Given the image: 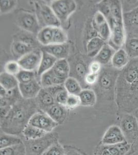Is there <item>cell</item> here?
<instances>
[{"label": "cell", "instance_id": "1", "mask_svg": "<svg viewBox=\"0 0 138 155\" xmlns=\"http://www.w3.org/2000/svg\"><path fill=\"white\" fill-rule=\"evenodd\" d=\"M56 133H47L38 139L26 140L24 142L26 147V155H42L53 144L57 142Z\"/></svg>", "mask_w": 138, "mask_h": 155}, {"label": "cell", "instance_id": "2", "mask_svg": "<svg viewBox=\"0 0 138 155\" xmlns=\"http://www.w3.org/2000/svg\"><path fill=\"white\" fill-rule=\"evenodd\" d=\"M50 7L62 23L75 12L77 5L73 0H56L51 2Z\"/></svg>", "mask_w": 138, "mask_h": 155}, {"label": "cell", "instance_id": "3", "mask_svg": "<svg viewBox=\"0 0 138 155\" xmlns=\"http://www.w3.org/2000/svg\"><path fill=\"white\" fill-rule=\"evenodd\" d=\"M28 124L40 129L47 133L52 132L58 125L44 111L34 113L30 118Z\"/></svg>", "mask_w": 138, "mask_h": 155}, {"label": "cell", "instance_id": "4", "mask_svg": "<svg viewBox=\"0 0 138 155\" xmlns=\"http://www.w3.org/2000/svg\"><path fill=\"white\" fill-rule=\"evenodd\" d=\"M42 55V51L39 50H33L20 57L18 62L22 69L36 72L40 65Z\"/></svg>", "mask_w": 138, "mask_h": 155}, {"label": "cell", "instance_id": "5", "mask_svg": "<svg viewBox=\"0 0 138 155\" xmlns=\"http://www.w3.org/2000/svg\"><path fill=\"white\" fill-rule=\"evenodd\" d=\"M121 130L126 141L132 142L138 137V123L135 116L126 115L121 122Z\"/></svg>", "mask_w": 138, "mask_h": 155}, {"label": "cell", "instance_id": "6", "mask_svg": "<svg viewBox=\"0 0 138 155\" xmlns=\"http://www.w3.org/2000/svg\"><path fill=\"white\" fill-rule=\"evenodd\" d=\"M18 24L26 31L33 33H37L41 30L38 19L36 16L33 13L21 12L17 18Z\"/></svg>", "mask_w": 138, "mask_h": 155}, {"label": "cell", "instance_id": "7", "mask_svg": "<svg viewBox=\"0 0 138 155\" xmlns=\"http://www.w3.org/2000/svg\"><path fill=\"white\" fill-rule=\"evenodd\" d=\"M39 14L44 27H60L61 23L50 6L41 4L39 6Z\"/></svg>", "mask_w": 138, "mask_h": 155}, {"label": "cell", "instance_id": "8", "mask_svg": "<svg viewBox=\"0 0 138 155\" xmlns=\"http://www.w3.org/2000/svg\"><path fill=\"white\" fill-rule=\"evenodd\" d=\"M126 141L121 128L117 126H111L104 135L102 142L106 145H113Z\"/></svg>", "mask_w": 138, "mask_h": 155}, {"label": "cell", "instance_id": "9", "mask_svg": "<svg viewBox=\"0 0 138 155\" xmlns=\"http://www.w3.org/2000/svg\"><path fill=\"white\" fill-rule=\"evenodd\" d=\"M138 77V58H135L130 61L127 65L124 68L122 79L124 86L122 87H126L130 85Z\"/></svg>", "mask_w": 138, "mask_h": 155}, {"label": "cell", "instance_id": "10", "mask_svg": "<svg viewBox=\"0 0 138 155\" xmlns=\"http://www.w3.org/2000/svg\"><path fill=\"white\" fill-rule=\"evenodd\" d=\"M18 88L22 97L28 99L37 97L42 87L40 81H38L35 79L29 83L25 84L19 83Z\"/></svg>", "mask_w": 138, "mask_h": 155}, {"label": "cell", "instance_id": "11", "mask_svg": "<svg viewBox=\"0 0 138 155\" xmlns=\"http://www.w3.org/2000/svg\"><path fill=\"white\" fill-rule=\"evenodd\" d=\"M43 51H46L57 60L66 59L69 53V46L66 42L63 44H53L44 46Z\"/></svg>", "mask_w": 138, "mask_h": 155}, {"label": "cell", "instance_id": "12", "mask_svg": "<svg viewBox=\"0 0 138 155\" xmlns=\"http://www.w3.org/2000/svg\"><path fill=\"white\" fill-rule=\"evenodd\" d=\"M68 109L65 106L55 104L44 111L58 124L63 123L66 119Z\"/></svg>", "mask_w": 138, "mask_h": 155}, {"label": "cell", "instance_id": "13", "mask_svg": "<svg viewBox=\"0 0 138 155\" xmlns=\"http://www.w3.org/2000/svg\"><path fill=\"white\" fill-rule=\"evenodd\" d=\"M36 97L38 104L44 112L56 104L54 97L47 88H42Z\"/></svg>", "mask_w": 138, "mask_h": 155}, {"label": "cell", "instance_id": "14", "mask_svg": "<svg viewBox=\"0 0 138 155\" xmlns=\"http://www.w3.org/2000/svg\"><path fill=\"white\" fill-rule=\"evenodd\" d=\"M130 58L125 49L121 48L115 51L111 62L114 68L121 69L127 65L130 61Z\"/></svg>", "mask_w": 138, "mask_h": 155}, {"label": "cell", "instance_id": "15", "mask_svg": "<svg viewBox=\"0 0 138 155\" xmlns=\"http://www.w3.org/2000/svg\"><path fill=\"white\" fill-rule=\"evenodd\" d=\"M42 58L37 71V75L39 77L44 73L51 70L58 60L55 57L46 51L42 50Z\"/></svg>", "mask_w": 138, "mask_h": 155}, {"label": "cell", "instance_id": "16", "mask_svg": "<svg viewBox=\"0 0 138 155\" xmlns=\"http://www.w3.org/2000/svg\"><path fill=\"white\" fill-rule=\"evenodd\" d=\"M125 28L131 31H138V7L129 12L123 13Z\"/></svg>", "mask_w": 138, "mask_h": 155}, {"label": "cell", "instance_id": "17", "mask_svg": "<svg viewBox=\"0 0 138 155\" xmlns=\"http://www.w3.org/2000/svg\"><path fill=\"white\" fill-rule=\"evenodd\" d=\"M51 71L53 73L61 79L66 80L69 78L70 66L66 59L58 60Z\"/></svg>", "mask_w": 138, "mask_h": 155}, {"label": "cell", "instance_id": "18", "mask_svg": "<svg viewBox=\"0 0 138 155\" xmlns=\"http://www.w3.org/2000/svg\"><path fill=\"white\" fill-rule=\"evenodd\" d=\"M106 42L98 36L93 37L88 41L87 44V51L89 57L95 58L103 48Z\"/></svg>", "mask_w": 138, "mask_h": 155}, {"label": "cell", "instance_id": "19", "mask_svg": "<svg viewBox=\"0 0 138 155\" xmlns=\"http://www.w3.org/2000/svg\"><path fill=\"white\" fill-rule=\"evenodd\" d=\"M54 31V27H45L41 28L37 34V38L39 42L43 46L52 44Z\"/></svg>", "mask_w": 138, "mask_h": 155}, {"label": "cell", "instance_id": "20", "mask_svg": "<svg viewBox=\"0 0 138 155\" xmlns=\"http://www.w3.org/2000/svg\"><path fill=\"white\" fill-rule=\"evenodd\" d=\"M115 50L109 44H106L95 57V61L101 64H106L111 62Z\"/></svg>", "mask_w": 138, "mask_h": 155}, {"label": "cell", "instance_id": "21", "mask_svg": "<svg viewBox=\"0 0 138 155\" xmlns=\"http://www.w3.org/2000/svg\"><path fill=\"white\" fill-rule=\"evenodd\" d=\"M22 134L26 140H34L43 137L47 133L37 127L27 124Z\"/></svg>", "mask_w": 138, "mask_h": 155}, {"label": "cell", "instance_id": "22", "mask_svg": "<svg viewBox=\"0 0 138 155\" xmlns=\"http://www.w3.org/2000/svg\"><path fill=\"white\" fill-rule=\"evenodd\" d=\"M19 82L16 76L8 74L6 72H2L0 74V86L7 91H11L18 87Z\"/></svg>", "mask_w": 138, "mask_h": 155}, {"label": "cell", "instance_id": "23", "mask_svg": "<svg viewBox=\"0 0 138 155\" xmlns=\"http://www.w3.org/2000/svg\"><path fill=\"white\" fill-rule=\"evenodd\" d=\"M124 47L130 58H138V37L133 36L126 39Z\"/></svg>", "mask_w": 138, "mask_h": 155}, {"label": "cell", "instance_id": "24", "mask_svg": "<svg viewBox=\"0 0 138 155\" xmlns=\"http://www.w3.org/2000/svg\"><path fill=\"white\" fill-rule=\"evenodd\" d=\"M81 100V106L92 107L96 102V96L95 92L90 89H84L79 95Z\"/></svg>", "mask_w": 138, "mask_h": 155}, {"label": "cell", "instance_id": "25", "mask_svg": "<svg viewBox=\"0 0 138 155\" xmlns=\"http://www.w3.org/2000/svg\"><path fill=\"white\" fill-rule=\"evenodd\" d=\"M22 142L21 138L16 135L6 134L2 131L1 133V148L11 147Z\"/></svg>", "mask_w": 138, "mask_h": 155}, {"label": "cell", "instance_id": "26", "mask_svg": "<svg viewBox=\"0 0 138 155\" xmlns=\"http://www.w3.org/2000/svg\"><path fill=\"white\" fill-rule=\"evenodd\" d=\"M63 85L69 94L79 95L82 90L78 81L74 78H68L66 80Z\"/></svg>", "mask_w": 138, "mask_h": 155}, {"label": "cell", "instance_id": "27", "mask_svg": "<svg viewBox=\"0 0 138 155\" xmlns=\"http://www.w3.org/2000/svg\"><path fill=\"white\" fill-rule=\"evenodd\" d=\"M1 155H26V147L22 142L11 147L1 148Z\"/></svg>", "mask_w": 138, "mask_h": 155}, {"label": "cell", "instance_id": "28", "mask_svg": "<svg viewBox=\"0 0 138 155\" xmlns=\"http://www.w3.org/2000/svg\"><path fill=\"white\" fill-rule=\"evenodd\" d=\"M107 148L112 155H125L130 150V145L126 141L117 144L109 145Z\"/></svg>", "mask_w": 138, "mask_h": 155}, {"label": "cell", "instance_id": "29", "mask_svg": "<svg viewBox=\"0 0 138 155\" xmlns=\"http://www.w3.org/2000/svg\"><path fill=\"white\" fill-rule=\"evenodd\" d=\"M95 29L98 33V37L102 39L105 42L109 41L111 37V31L108 21H106L103 23L95 28Z\"/></svg>", "mask_w": 138, "mask_h": 155}, {"label": "cell", "instance_id": "30", "mask_svg": "<svg viewBox=\"0 0 138 155\" xmlns=\"http://www.w3.org/2000/svg\"><path fill=\"white\" fill-rule=\"evenodd\" d=\"M36 74H37V73L35 71H25L22 69L16 77L19 83L25 84L29 83L36 79Z\"/></svg>", "mask_w": 138, "mask_h": 155}, {"label": "cell", "instance_id": "31", "mask_svg": "<svg viewBox=\"0 0 138 155\" xmlns=\"http://www.w3.org/2000/svg\"><path fill=\"white\" fill-rule=\"evenodd\" d=\"M68 36L61 27H54L52 44H63L67 42Z\"/></svg>", "mask_w": 138, "mask_h": 155}, {"label": "cell", "instance_id": "32", "mask_svg": "<svg viewBox=\"0 0 138 155\" xmlns=\"http://www.w3.org/2000/svg\"><path fill=\"white\" fill-rule=\"evenodd\" d=\"M12 49L15 54L21 57L32 51L30 46L21 41L14 42L12 46Z\"/></svg>", "mask_w": 138, "mask_h": 155}, {"label": "cell", "instance_id": "33", "mask_svg": "<svg viewBox=\"0 0 138 155\" xmlns=\"http://www.w3.org/2000/svg\"><path fill=\"white\" fill-rule=\"evenodd\" d=\"M4 70L7 74L16 76L20 72L22 68L18 61H10L6 63Z\"/></svg>", "mask_w": 138, "mask_h": 155}, {"label": "cell", "instance_id": "34", "mask_svg": "<svg viewBox=\"0 0 138 155\" xmlns=\"http://www.w3.org/2000/svg\"><path fill=\"white\" fill-rule=\"evenodd\" d=\"M42 155H66V150L59 143L51 145Z\"/></svg>", "mask_w": 138, "mask_h": 155}, {"label": "cell", "instance_id": "35", "mask_svg": "<svg viewBox=\"0 0 138 155\" xmlns=\"http://www.w3.org/2000/svg\"><path fill=\"white\" fill-rule=\"evenodd\" d=\"M40 77V83L42 88H47L49 87H52L53 78V73L51 70L48 71L47 72L44 73Z\"/></svg>", "mask_w": 138, "mask_h": 155}, {"label": "cell", "instance_id": "36", "mask_svg": "<svg viewBox=\"0 0 138 155\" xmlns=\"http://www.w3.org/2000/svg\"><path fill=\"white\" fill-rule=\"evenodd\" d=\"M81 106V102L79 95L69 94L66 101V107L68 109H74Z\"/></svg>", "mask_w": 138, "mask_h": 155}, {"label": "cell", "instance_id": "37", "mask_svg": "<svg viewBox=\"0 0 138 155\" xmlns=\"http://www.w3.org/2000/svg\"><path fill=\"white\" fill-rule=\"evenodd\" d=\"M17 2L15 1L2 0L0 1L1 13L3 14L10 12L16 7Z\"/></svg>", "mask_w": 138, "mask_h": 155}, {"label": "cell", "instance_id": "38", "mask_svg": "<svg viewBox=\"0 0 138 155\" xmlns=\"http://www.w3.org/2000/svg\"><path fill=\"white\" fill-rule=\"evenodd\" d=\"M69 95V94L66 91L65 87L60 90L54 96L56 104L66 107Z\"/></svg>", "mask_w": 138, "mask_h": 155}, {"label": "cell", "instance_id": "39", "mask_svg": "<svg viewBox=\"0 0 138 155\" xmlns=\"http://www.w3.org/2000/svg\"><path fill=\"white\" fill-rule=\"evenodd\" d=\"M121 2L123 13L129 12L138 7V1H124Z\"/></svg>", "mask_w": 138, "mask_h": 155}, {"label": "cell", "instance_id": "40", "mask_svg": "<svg viewBox=\"0 0 138 155\" xmlns=\"http://www.w3.org/2000/svg\"><path fill=\"white\" fill-rule=\"evenodd\" d=\"M89 69L90 73L98 74L101 70V64L98 61H94L90 64Z\"/></svg>", "mask_w": 138, "mask_h": 155}, {"label": "cell", "instance_id": "41", "mask_svg": "<svg viewBox=\"0 0 138 155\" xmlns=\"http://www.w3.org/2000/svg\"><path fill=\"white\" fill-rule=\"evenodd\" d=\"M98 74H94L90 72L88 73L85 77V81L88 85L95 84L98 80Z\"/></svg>", "mask_w": 138, "mask_h": 155}, {"label": "cell", "instance_id": "42", "mask_svg": "<svg viewBox=\"0 0 138 155\" xmlns=\"http://www.w3.org/2000/svg\"><path fill=\"white\" fill-rule=\"evenodd\" d=\"M101 84L103 85L104 87H110L111 81L108 76H104L101 78Z\"/></svg>", "mask_w": 138, "mask_h": 155}, {"label": "cell", "instance_id": "43", "mask_svg": "<svg viewBox=\"0 0 138 155\" xmlns=\"http://www.w3.org/2000/svg\"><path fill=\"white\" fill-rule=\"evenodd\" d=\"M66 155H82L80 153L76 151L75 150H69L66 151Z\"/></svg>", "mask_w": 138, "mask_h": 155}, {"label": "cell", "instance_id": "44", "mask_svg": "<svg viewBox=\"0 0 138 155\" xmlns=\"http://www.w3.org/2000/svg\"><path fill=\"white\" fill-rule=\"evenodd\" d=\"M101 155H112L111 153H110V152L109 151V150L107 148H105L104 150H103Z\"/></svg>", "mask_w": 138, "mask_h": 155}, {"label": "cell", "instance_id": "45", "mask_svg": "<svg viewBox=\"0 0 138 155\" xmlns=\"http://www.w3.org/2000/svg\"><path fill=\"white\" fill-rule=\"evenodd\" d=\"M135 116L136 118V120L138 123V109L136 110V111L135 112Z\"/></svg>", "mask_w": 138, "mask_h": 155}]
</instances>
